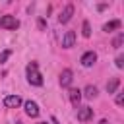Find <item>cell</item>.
Wrapping results in <instances>:
<instances>
[{
	"instance_id": "ffe728a7",
	"label": "cell",
	"mask_w": 124,
	"mask_h": 124,
	"mask_svg": "<svg viewBox=\"0 0 124 124\" xmlns=\"http://www.w3.org/2000/svg\"><path fill=\"white\" fill-rule=\"evenodd\" d=\"M37 124H46V122H37Z\"/></svg>"
},
{
	"instance_id": "277c9868",
	"label": "cell",
	"mask_w": 124,
	"mask_h": 124,
	"mask_svg": "<svg viewBox=\"0 0 124 124\" xmlns=\"http://www.w3.org/2000/svg\"><path fill=\"white\" fill-rule=\"evenodd\" d=\"M4 105H6L8 108H16V107L21 105V97H19V95H6V97H4Z\"/></svg>"
},
{
	"instance_id": "5bb4252c",
	"label": "cell",
	"mask_w": 124,
	"mask_h": 124,
	"mask_svg": "<svg viewBox=\"0 0 124 124\" xmlns=\"http://www.w3.org/2000/svg\"><path fill=\"white\" fill-rule=\"evenodd\" d=\"M122 43H124V33L120 31V33L114 37V41H112V46H114V48H120V46H122Z\"/></svg>"
},
{
	"instance_id": "6da1fadb",
	"label": "cell",
	"mask_w": 124,
	"mask_h": 124,
	"mask_svg": "<svg viewBox=\"0 0 124 124\" xmlns=\"http://www.w3.org/2000/svg\"><path fill=\"white\" fill-rule=\"evenodd\" d=\"M25 74H27V81L31 85H43V76L39 72V66L37 62H29L27 68H25Z\"/></svg>"
},
{
	"instance_id": "ba28073f",
	"label": "cell",
	"mask_w": 124,
	"mask_h": 124,
	"mask_svg": "<svg viewBox=\"0 0 124 124\" xmlns=\"http://www.w3.org/2000/svg\"><path fill=\"white\" fill-rule=\"evenodd\" d=\"M72 76H74V74H72L70 68L62 70V72H60V85H62V87H68V85L72 83Z\"/></svg>"
},
{
	"instance_id": "8fae6325",
	"label": "cell",
	"mask_w": 124,
	"mask_h": 124,
	"mask_svg": "<svg viewBox=\"0 0 124 124\" xmlns=\"http://www.w3.org/2000/svg\"><path fill=\"white\" fill-rule=\"evenodd\" d=\"M120 25H122V23H120L118 19H114V21L105 23V25H103V31H107V33H108V31H112V29H120Z\"/></svg>"
},
{
	"instance_id": "e0dca14e",
	"label": "cell",
	"mask_w": 124,
	"mask_h": 124,
	"mask_svg": "<svg viewBox=\"0 0 124 124\" xmlns=\"http://www.w3.org/2000/svg\"><path fill=\"white\" fill-rule=\"evenodd\" d=\"M10 54H12V52H10V50H4V52H2V54H0V62H6V60H8V56H10Z\"/></svg>"
},
{
	"instance_id": "8992f818",
	"label": "cell",
	"mask_w": 124,
	"mask_h": 124,
	"mask_svg": "<svg viewBox=\"0 0 124 124\" xmlns=\"http://www.w3.org/2000/svg\"><path fill=\"white\" fill-rule=\"evenodd\" d=\"M91 116H93V108H91V107H79V108H78V120L85 122V120H89Z\"/></svg>"
},
{
	"instance_id": "5b68a950",
	"label": "cell",
	"mask_w": 124,
	"mask_h": 124,
	"mask_svg": "<svg viewBox=\"0 0 124 124\" xmlns=\"http://www.w3.org/2000/svg\"><path fill=\"white\" fill-rule=\"evenodd\" d=\"M97 62V54L93 52V50H87L83 56H81V64L85 66V68H89V66H93Z\"/></svg>"
},
{
	"instance_id": "3957f363",
	"label": "cell",
	"mask_w": 124,
	"mask_h": 124,
	"mask_svg": "<svg viewBox=\"0 0 124 124\" xmlns=\"http://www.w3.org/2000/svg\"><path fill=\"white\" fill-rule=\"evenodd\" d=\"M72 16H74V6L68 4V6L62 10V14L58 16V21H60V23H68V21L72 19Z\"/></svg>"
},
{
	"instance_id": "7c38bea8",
	"label": "cell",
	"mask_w": 124,
	"mask_h": 124,
	"mask_svg": "<svg viewBox=\"0 0 124 124\" xmlns=\"http://www.w3.org/2000/svg\"><path fill=\"white\" fill-rule=\"evenodd\" d=\"M83 95H85L87 99H93V97H97V87H95V85H87V87L83 89Z\"/></svg>"
},
{
	"instance_id": "7a4b0ae2",
	"label": "cell",
	"mask_w": 124,
	"mask_h": 124,
	"mask_svg": "<svg viewBox=\"0 0 124 124\" xmlns=\"http://www.w3.org/2000/svg\"><path fill=\"white\" fill-rule=\"evenodd\" d=\"M0 27H2V29H10V31H16V29L19 27V21H17L14 16H4V17L0 19Z\"/></svg>"
},
{
	"instance_id": "d6986e66",
	"label": "cell",
	"mask_w": 124,
	"mask_h": 124,
	"mask_svg": "<svg viewBox=\"0 0 124 124\" xmlns=\"http://www.w3.org/2000/svg\"><path fill=\"white\" fill-rule=\"evenodd\" d=\"M101 124H107V120H101Z\"/></svg>"
},
{
	"instance_id": "52a82bcc",
	"label": "cell",
	"mask_w": 124,
	"mask_h": 124,
	"mask_svg": "<svg viewBox=\"0 0 124 124\" xmlns=\"http://www.w3.org/2000/svg\"><path fill=\"white\" fill-rule=\"evenodd\" d=\"M76 43V33L74 31H66V35L62 37V46L64 48H72Z\"/></svg>"
},
{
	"instance_id": "9c48e42d",
	"label": "cell",
	"mask_w": 124,
	"mask_h": 124,
	"mask_svg": "<svg viewBox=\"0 0 124 124\" xmlns=\"http://www.w3.org/2000/svg\"><path fill=\"white\" fill-rule=\"evenodd\" d=\"M25 114H27V116H31V118L39 116V107H37V103H35V101H27V103H25Z\"/></svg>"
},
{
	"instance_id": "4fadbf2b",
	"label": "cell",
	"mask_w": 124,
	"mask_h": 124,
	"mask_svg": "<svg viewBox=\"0 0 124 124\" xmlns=\"http://www.w3.org/2000/svg\"><path fill=\"white\" fill-rule=\"evenodd\" d=\"M118 85H120V79H118V78H114V79H110V81L107 83V91H108V93H114Z\"/></svg>"
},
{
	"instance_id": "ac0fdd59",
	"label": "cell",
	"mask_w": 124,
	"mask_h": 124,
	"mask_svg": "<svg viewBox=\"0 0 124 124\" xmlns=\"http://www.w3.org/2000/svg\"><path fill=\"white\" fill-rule=\"evenodd\" d=\"M116 105H122V93L116 95Z\"/></svg>"
},
{
	"instance_id": "30bf717a",
	"label": "cell",
	"mask_w": 124,
	"mask_h": 124,
	"mask_svg": "<svg viewBox=\"0 0 124 124\" xmlns=\"http://www.w3.org/2000/svg\"><path fill=\"white\" fill-rule=\"evenodd\" d=\"M70 101H72V105H76L78 107V103H79V99H81V91L79 89H70Z\"/></svg>"
},
{
	"instance_id": "9a60e30c",
	"label": "cell",
	"mask_w": 124,
	"mask_h": 124,
	"mask_svg": "<svg viewBox=\"0 0 124 124\" xmlns=\"http://www.w3.org/2000/svg\"><path fill=\"white\" fill-rule=\"evenodd\" d=\"M81 33H83V37H89V35H91V27H89V21H83V25H81Z\"/></svg>"
},
{
	"instance_id": "2e32d148",
	"label": "cell",
	"mask_w": 124,
	"mask_h": 124,
	"mask_svg": "<svg viewBox=\"0 0 124 124\" xmlns=\"http://www.w3.org/2000/svg\"><path fill=\"white\" fill-rule=\"evenodd\" d=\"M122 66H124V56L118 54V56H116V68H122Z\"/></svg>"
}]
</instances>
